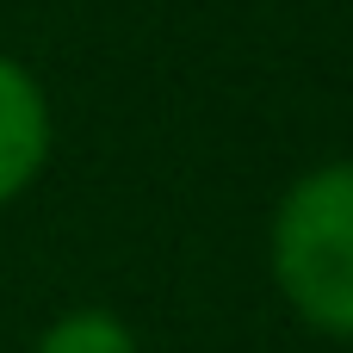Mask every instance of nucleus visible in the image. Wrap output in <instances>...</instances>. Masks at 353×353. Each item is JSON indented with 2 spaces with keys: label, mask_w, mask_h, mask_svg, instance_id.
I'll use <instances>...</instances> for the list:
<instances>
[{
  "label": "nucleus",
  "mask_w": 353,
  "mask_h": 353,
  "mask_svg": "<svg viewBox=\"0 0 353 353\" xmlns=\"http://www.w3.org/2000/svg\"><path fill=\"white\" fill-rule=\"evenodd\" d=\"M50 149H56V112H50V93L43 81L0 50V211L19 205L43 168H50Z\"/></svg>",
  "instance_id": "obj_2"
},
{
  "label": "nucleus",
  "mask_w": 353,
  "mask_h": 353,
  "mask_svg": "<svg viewBox=\"0 0 353 353\" xmlns=\"http://www.w3.org/2000/svg\"><path fill=\"white\" fill-rule=\"evenodd\" d=\"M267 267L285 310L329 341H353V161L304 168L267 223Z\"/></svg>",
  "instance_id": "obj_1"
},
{
  "label": "nucleus",
  "mask_w": 353,
  "mask_h": 353,
  "mask_svg": "<svg viewBox=\"0 0 353 353\" xmlns=\"http://www.w3.org/2000/svg\"><path fill=\"white\" fill-rule=\"evenodd\" d=\"M31 353H143V347H137V329H130L118 310H105V304H74V310H62V316H50V323L37 329Z\"/></svg>",
  "instance_id": "obj_3"
}]
</instances>
